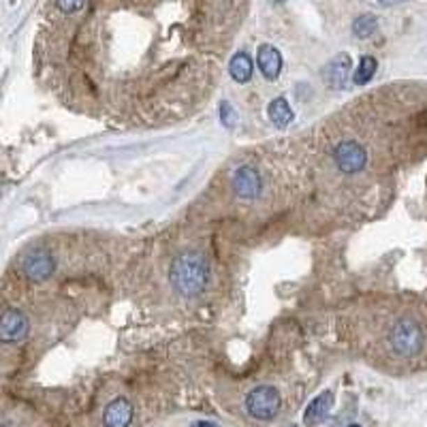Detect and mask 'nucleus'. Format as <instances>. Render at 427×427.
Wrapping results in <instances>:
<instances>
[{
    "label": "nucleus",
    "instance_id": "1",
    "mask_svg": "<svg viewBox=\"0 0 427 427\" xmlns=\"http://www.w3.org/2000/svg\"><path fill=\"white\" fill-rule=\"evenodd\" d=\"M169 276H171L173 289L177 293L184 295V297H195L205 289L207 278H209V267L201 255L186 253L173 261Z\"/></svg>",
    "mask_w": 427,
    "mask_h": 427
},
{
    "label": "nucleus",
    "instance_id": "2",
    "mask_svg": "<svg viewBox=\"0 0 427 427\" xmlns=\"http://www.w3.org/2000/svg\"><path fill=\"white\" fill-rule=\"evenodd\" d=\"M389 342L400 357L410 359V357H417V354L423 350L425 334H423L421 325L414 323L412 318H402L394 325V329H391Z\"/></svg>",
    "mask_w": 427,
    "mask_h": 427
},
{
    "label": "nucleus",
    "instance_id": "3",
    "mask_svg": "<svg viewBox=\"0 0 427 427\" xmlns=\"http://www.w3.org/2000/svg\"><path fill=\"white\" fill-rule=\"evenodd\" d=\"M246 410L250 417L261 421L274 419L280 410V394L269 384H261L246 396Z\"/></svg>",
    "mask_w": 427,
    "mask_h": 427
},
{
    "label": "nucleus",
    "instance_id": "4",
    "mask_svg": "<svg viewBox=\"0 0 427 427\" xmlns=\"http://www.w3.org/2000/svg\"><path fill=\"white\" fill-rule=\"evenodd\" d=\"M334 160L338 165V169L346 175H352V173H359L366 163H368V152L361 144L357 141H340V144L334 148Z\"/></svg>",
    "mask_w": 427,
    "mask_h": 427
},
{
    "label": "nucleus",
    "instance_id": "5",
    "mask_svg": "<svg viewBox=\"0 0 427 427\" xmlns=\"http://www.w3.org/2000/svg\"><path fill=\"white\" fill-rule=\"evenodd\" d=\"M22 269H24L26 278H30L34 282H43L54 274L56 261H54L50 250H45V248H37V250H32L24 257Z\"/></svg>",
    "mask_w": 427,
    "mask_h": 427
},
{
    "label": "nucleus",
    "instance_id": "6",
    "mask_svg": "<svg viewBox=\"0 0 427 427\" xmlns=\"http://www.w3.org/2000/svg\"><path fill=\"white\" fill-rule=\"evenodd\" d=\"M233 193L241 199H257L261 193V175L255 167H239L231 180Z\"/></svg>",
    "mask_w": 427,
    "mask_h": 427
},
{
    "label": "nucleus",
    "instance_id": "7",
    "mask_svg": "<svg viewBox=\"0 0 427 427\" xmlns=\"http://www.w3.org/2000/svg\"><path fill=\"white\" fill-rule=\"evenodd\" d=\"M28 318L20 310H7L0 320V340L3 342H20L28 336Z\"/></svg>",
    "mask_w": 427,
    "mask_h": 427
},
{
    "label": "nucleus",
    "instance_id": "8",
    "mask_svg": "<svg viewBox=\"0 0 427 427\" xmlns=\"http://www.w3.org/2000/svg\"><path fill=\"white\" fill-rule=\"evenodd\" d=\"M348 75H350V56L346 54H338L323 70V80L334 90H344L348 84Z\"/></svg>",
    "mask_w": 427,
    "mask_h": 427
},
{
    "label": "nucleus",
    "instance_id": "9",
    "mask_svg": "<svg viewBox=\"0 0 427 427\" xmlns=\"http://www.w3.org/2000/svg\"><path fill=\"white\" fill-rule=\"evenodd\" d=\"M133 404L126 398H116L112 404H107L103 412V423L105 427H128L133 421Z\"/></svg>",
    "mask_w": 427,
    "mask_h": 427
},
{
    "label": "nucleus",
    "instance_id": "10",
    "mask_svg": "<svg viewBox=\"0 0 427 427\" xmlns=\"http://www.w3.org/2000/svg\"><path fill=\"white\" fill-rule=\"evenodd\" d=\"M331 406H334V394H331V391H325V394H320L318 398H314V400L308 404V408H306V412H304V423H306V425H318V423H323L325 417L329 414Z\"/></svg>",
    "mask_w": 427,
    "mask_h": 427
},
{
    "label": "nucleus",
    "instance_id": "11",
    "mask_svg": "<svg viewBox=\"0 0 427 427\" xmlns=\"http://www.w3.org/2000/svg\"><path fill=\"white\" fill-rule=\"evenodd\" d=\"M259 68H261V73L267 77V80H278L280 75V68H282V56L280 52L274 47V45H261L259 47Z\"/></svg>",
    "mask_w": 427,
    "mask_h": 427
},
{
    "label": "nucleus",
    "instance_id": "12",
    "mask_svg": "<svg viewBox=\"0 0 427 427\" xmlns=\"http://www.w3.org/2000/svg\"><path fill=\"white\" fill-rule=\"evenodd\" d=\"M253 70H255L253 60H250V56L244 54V52L235 54L231 58V62H229V73H231V77L237 84H248V82H250L253 80Z\"/></svg>",
    "mask_w": 427,
    "mask_h": 427
},
{
    "label": "nucleus",
    "instance_id": "13",
    "mask_svg": "<svg viewBox=\"0 0 427 427\" xmlns=\"http://www.w3.org/2000/svg\"><path fill=\"white\" fill-rule=\"evenodd\" d=\"M267 116H269V120L276 124V126H289L291 122H293V118H295V114H293V110H291V105H289V100L287 98H276V100H271L269 103V107H267Z\"/></svg>",
    "mask_w": 427,
    "mask_h": 427
},
{
    "label": "nucleus",
    "instance_id": "14",
    "mask_svg": "<svg viewBox=\"0 0 427 427\" xmlns=\"http://www.w3.org/2000/svg\"><path fill=\"white\" fill-rule=\"evenodd\" d=\"M376 68H378L376 60H374L372 56H364L361 62H359V68L354 70L352 82L357 84V86H366L368 82H372V77H374V73H376Z\"/></svg>",
    "mask_w": 427,
    "mask_h": 427
},
{
    "label": "nucleus",
    "instance_id": "15",
    "mask_svg": "<svg viewBox=\"0 0 427 427\" xmlns=\"http://www.w3.org/2000/svg\"><path fill=\"white\" fill-rule=\"evenodd\" d=\"M376 28H378V20L370 13L352 22V32H354V37H359V39H370L376 32Z\"/></svg>",
    "mask_w": 427,
    "mask_h": 427
},
{
    "label": "nucleus",
    "instance_id": "16",
    "mask_svg": "<svg viewBox=\"0 0 427 427\" xmlns=\"http://www.w3.org/2000/svg\"><path fill=\"white\" fill-rule=\"evenodd\" d=\"M220 122L227 126V128H233L235 122H237V116H235V110L229 105V103H223L220 105Z\"/></svg>",
    "mask_w": 427,
    "mask_h": 427
},
{
    "label": "nucleus",
    "instance_id": "17",
    "mask_svg": "<svg viewBox=\"0 0 427 427\" xmlns=\"http://www.w3.org/2000/svg\"><path fill=\"white\" fill-rule=\"evenodd\" d=\"M56 5L62 13H75L86 5V0H56Z\"/></svg>",
    "mask_w": 427,
    "mask_h": 427
},
{
    "label": "nucleus",
    "instance_id": "18",
    "mask_svg": "<svg viewBox=\"0 0 427 427\" xmlns=\"http://www.w3.org/2000/svg\"><path fill=\"white\" fill-rule=\"evenodd\" d=\"M193 427H216V425H214V423H209V421H197Z\"/></svg>",
    "mask_w": 427,
    "mask_h": 427
},
{
    "label": "nucleus",
    "instance_id": "19",
    "mask_svg": "<svg viewBox=\"0 0 427 427\" xmlns=\"http://www.w3.org/2000/svg\"><path fill=\"white\" fill-rule=\"evenodd\" d=\"M382 5H391V3H396V0H380Z\"/></svg>",
    "mask_w": 427,
    "mask_h": 427
},
{
    "label": "nucleus",
    "instance_id": "20",
    "mask_svg": "<svg viewBox=\"0 0 427 427\" xmlns=\"http://www.w3.org/2000/svg\"><path fill=\"white\" fill-rule=\"evenodd\" d=\"M348 427H361V425H354V423H352V425H348Z\"/></svg>",
    "mask_w": 427,
    "mask_h": 427
},
{
    "label": "nucleus",
    "instance_id": "21",
    "mask_svg": "<svg viewBox=\"0 0 427 427\" xmlns=\"http://www.w3.org/2000/svg\"><path fill=\"white\" fill-rule=\"evenodd\" d=\"M276 3H284V0H276Z\"/></svg>",
    "mask_w": 427,
    "mask_h": 427
},
{
    "label": "nucleus",
    "instance_id": "22",
    "mask_svg": "<svg viewBox=\"0 0 427 427\" xmlns=\"http://www.w3.org/2000/svg\"><path fill=\"white\" fill-rule=\"evenodd\" d=\"M5 427H7V425H5Z\"/></svg>",
    "mask_w": 427,
    "mask_h": 427
}]
</instances>
